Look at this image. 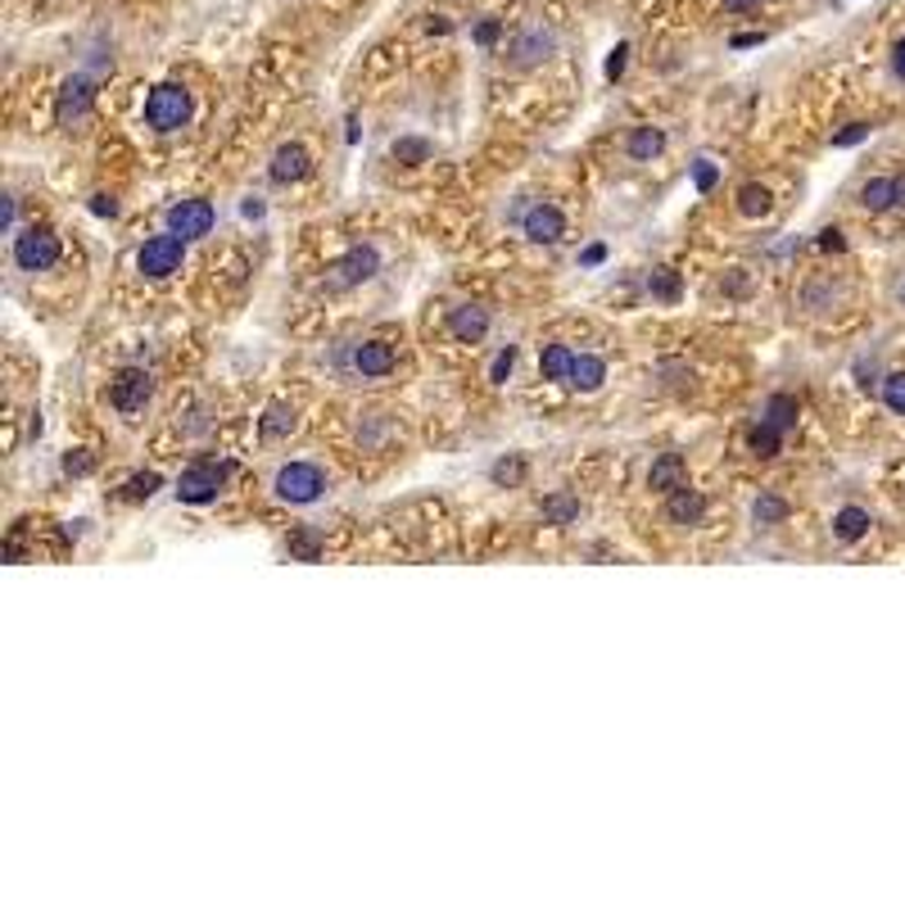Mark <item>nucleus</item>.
I'll list each match as a JSON object with an SVG mask.
<instances>
[{
  "mask_svg": "<svg viewBox=\"0 0 905 905\" xmlns=\"http://www.w3.org/2000/svg\"><path fill=\"white\" fill-rule=\"evenodd\" d=\"M231 462H213V457H204V462H196V466H186L181 471V481H177V498L181 503H190V507H204V503H218V494L227 490V481H231Z\"/></svg>",
  "mask_w": 905,
  "mask_h": 905,
  "instance_id": "1",
  "label": "nucleus"
},
{
  "mask_svg": "<svg viewBox=\"0 0 905 905\" xmlns=\"http://www.w3.org/2000/svg\"><path fill=\"white\" fill-rule=\"evenodd\" d=\"M272 490H276V498H281V503L308 507V503H317V498L326 494V475H322V466H317V462H285V466L276 471Z\"/></svg>",
  "mask_w": 905,
  "mask_h": 905,
  "instance_id": "2",
  "label": "nucleus"
},
{
  "mask_svg": "<svg viewBox=\"0 0 905 905\" xmlns=\"http://www.w3.org/2000/svg\"><path fill=\"white\" fill-rule=\"evenodd\" d=\"M190 91L177 86V82H159L150 95H146V123L155 131H181L190 123Z\"/></svg>",
  "mask_w": 905,
  "mask_h": 905,
  "instance_id": "3",
  "label": "nucleus"
},
{
  "mask_svg": "<svg viewBox=\"0 0 905 905\" xmlns=\"http://www.w3.org/2000/svg\"><path fill=\"white\" fill-rule=\"evenodd\" d=\"M186 235H177V231H168V235H150L146 245L136 250V267H140V276H150V281H168L172 272H181V263H186Z\"/></svg>",
  "mask_w": 905,
  "mask_h": 905,
  "instance_id": "4",
  "label": "nucleus"
},
{
  "mask_svg": "<svg viewBox=\"0 0 905 905\" xmlns=\"http://www.w3.org/2000/svg\"><path fill=\"white\" fill-rule=\"evenodd\" d=\"M14 263L23 272H45L60 263V235L51 227H32L23 235H14Z\"/></svg>",
  "mask_w": 905,
  "mask_h": 905,
  "instance_id": "5",
  "label": "nucleus"
},
{
  "mask_svg": "<svg viewBox=\"0 0 905 905\" xmlns=\"http://www.w3.org/2000/svg\"><path fill=\"white\" fill-rule=\"evenodd\" d=\"M376 272H380V254H376L371 245H358V250H349L345 259H336V263H330L326 291H330V295H340V291H354V285L371 281Z\"/></svg>",
  "mask_w": 905,
  "mask_h": 905,
  "instance_id": "6",
  "label": "nucleus"
},
{
  "mask_svg": "<svg viewBox=\"0 0 905 905\" xmlns=\"http://www.w3.org/2000/svg\"><path fill=\"white\" fill-rule=\"evenodd\" d=\"M150 394H155V376H150L146 367H123V371L109 380V403H114L123 417L140 412V408L150 403Z\"/></svg>",
  "mask_w": 905,
  "mask_h": 905,
  "instance_id": "7",
  "label": "nucleus"
},
{
  "mask_svg": "<svg viewBox=\"0 0 905 905\" xmlns=\"http://www.w3.org/2000/svg\"><path fill=\"white\" fill-rule=\"evenodd\" d=\"M520 235H526V241H535V245H557L561 235H566V218H561V209L535 200L526 213H520Z\"/></svg>",
  "mask_w": 905,
  "mask_h": 905,
  "instance_id": "8",
  "label": "nucleus"
},
{
  "mask_svg": "<svg viewBox=\"0 0 905 905\" xmlns=\"http://www.w3.org/2000/svg\"><path fill=\"white\" fill-rule=\"evenodd\" d=\"M213 222H218V213H213L209 200H181V204L168 209V231L186 235V241H200V235H209Z\"/></svg>",
  "mask_w": 905,
  "mask_h": 905,
  "instance_id": "9",
  "label": "nucleus"
},
{
  "mask_svg": "<svg viewBox=\"0 0 905 905\" xmlns=\"http://www.w3.org/2000/svg\"><path fill=\"white\" fill-rule=\"evenodd\" d=\"M553 45H557V36H553L548 28H539V23H530V28H520V32L512 36V45H507V60H512L516 69H535L539 60H548V55H553Z\"/></svg>",
  "mask_w": 905,
  "mask_h": 905,
  "instance_id": "10",
  "label": "nucleus"
},
{
  "mask_svg": "<svg viewBox=\"0 0 905 905\" xmlns=\"http://www.w3.org/2000/svg\"><path fill=\"white\" fill-rule=\"evenodd\" d=\"M313 172V159H308V150L299 146V140H285V146H276V155H272V164H267V177L276 181V186H295V181H304Z\"/></svg>",
  "mask_w": 905,
  "mask_h": 905,
  "instance_id": "11",
  "label": "nucleus"
},
{
  "mask_svg": "<svg viewBox=\"0 0 905 905\" xmlns=\"http://www.w3.org/2000/svg\"><path fill=\"white\" fill-rule=\"evenodd\" d=\"M91 105H95V86H91V77H69L64 86H60V105H55V118H60V127H73L77 118H86L91 114Z\"/></svg>",
  "mask_w": 905,
  "mask_h": 905,
  "instance_id": "12",
  "label": "nucleus"
},
{
  "mask_svg": "<svg viewBox=\"0 0 905 905\" xmlns=\"http://www.w3.org/2000/svg\"><path fill=\"white\" fill-rule=\"evenodd\" d=\"M449 330L457 345H481L490 336V308L485 304H457L449 313Z\"/></svg>",
  "mask_w": 905,
  "mask_h": 905,
  "instance_id": "13",
  "label": "nucleus"
},
{
  "mask_svg": "<svg viewBox=\"0 0 905 905\" xmlns=\"http://www.w3.org/2000/svg\"><path fill=\"white\" fill-rule=\"evenodd\" d=\"M861 204L870 213H887V209H905V177H874L861 186Z\"/></svg>",
  "mask_w": 905,
  "mask_h": 905,
  "instance_id": "14",
  "label": "nucleus"
},
{
  "mask_svg": "<svg viewBox=\"0 0 905 905\" xmlns=\"http://www.w3.org/2000/svg\"><path fill=\"white\" fill-rule=\"evenodd\" d=\"M354 371L362 380H380V376H390L394 371V349L386 340H362L354 345Z\"/></svg>",
  "mask_w": 905,
  "mask_h": 905,
  "instance_id": "15",
  "label": "nucleus"
},
{
  "mask_svg": "<svg viewBox=\"0 0 905 905\" xmlns=\"http://www.w3.org/2000/svg\"><path fill=\"white\" fill-rule=\"evenodd\" d=\"M648 485L661 490V494L684 490V485H688V462H684V453H661V457L652 462V471H648Z\"/></svg>",
  "mask_w": 905,
  "mask_h": 905,
  "instance_id": "16",
  "label": "nucleus"
},
{
  "mask_svg": "<svg viewBox=\"0 0 905 905\" xmlns=\"http://www.w3.org/2000/svg\"><path fill=\"white\" fill-rule=\"evenodd\" d=\"M665 516L675 520V526H702V516H706V498L697 490H675V494H665Z\"/></svg>",
  "mask_w": 905,
  "mask_h": 905,
  "instance_id": "17",
  "label": "nucleus"
},
{
  "mask_svg": "<svg viewBox=\"0 0 905 905\" xmlns=\"http://www.w3.org/2000/svg\"><path fill=\"white\" fill-rule=\"evenodd\" d=\"M602 380H607V362L593 358V354H580L576 367H570V380H566V386H570V390H580V394H593V390H602Z\"/></svg>",
  "mask_w": 905,
  "mask_h": 905,
  "instance_id": "18",
  "label": "nucleus"
},
{
  "mask_svg": "<svg viewBox=\"0 0 905 905\" xmlns=\"http://www.w3.org/2000/svg\"><path fill=\"white\" fill-rule=\"evenodd\" d=\"M870 512L865 507H842L838 516H833V539H842V544H855V539H865L870 535Z\"/></svg>",
  "mask_w": 905,
  "mask_h": 905,
  "instance_id": "19",
  "label": "nucleus"
},
{
  "mask_svg": "<svg viewBox=\"0 0 905 905\" xmlns=\"http://www.w3.org/2000/svg\"><path fill=\"white\" fill-rule=\"evenodd\" d=\"M625 150H630V159L652 164V159L665 150V131H661V127H634L630 140H625Z\"/></svg>",
  "mask_w": 905,
  "mask_h": 905,
  "instance_id": "20",
  "label": "nucleus"
},
{
  "mask_svg": "<svg viewBox=\"0 0 905 905\" xmlns=\"http://www.w3.org/2000/svg\"><path fill=\"white\" fill-rule=\"evenodd\" d=\"M576 349H566V345H548L544 354H539V371H544V380H570V367H576Z\"/></svg>",
  "mask_w": 905,
  "mask_h": 905,
  "instance_id": "21",
  "label": "nucleus"
},
{
  "mask_svg": "<svg viewBox=\"0 0 905 905\" xmlns=\"http://www.w3.org/2000/svg\"><path fill=\"white\" fill-rule=\"evenodd\" d=\"M299 425V412L291 408V403H272L267 408V417L259 421V431H263V440H285Z\"/></svg>",
  "mask_w": 905,
  "mask_h": 905,
  "instance_id": "22",
  "label": "nucleus"
},
{
  "mask_svg": "<svg viewBox=\"0 0 905 905\" xmlns=\"http://www.w3.org/2000/svg\"><path fill=\"white\" fill-rule=\"evenodd\" d=\"M747 449H751V457H779V449H783V431H779V425H770L766 417H760V425H751V431H747Z\"/></svg>",
  "mask_w": 905,
  "mask_h": 905,
  "instance_id": "23",
  "label": "nucleus"
},
{
  "mask_svg": "<svg viewBox=\"0 0 905 905\" xmlns=\"http://www.w3.org/2000/svg\"><path fill=\"white\" fill-rule=\"evenodd\" d=\"M648 291H652V299H661V304H675L680 299V272L675 267H652L648 272Z\"/></svg>",
  "mask_w": 905,
  "mask_h": 905,
  "instance_id": "24",
  "label": "nucleus"
},
{
  "mask_svg": "<svg viewBox=\"0 0 905 905\" xmlns=\"http://www.w3.org/2000/svg\"><path fill=\"white\" fill-rule=\"evenodd\" d=\"M544 520H548V526H576V520H580V498H570V494L544 498Z\"/></svg>",
  "mask_w": 905,
  "mask_h": 905,
  "instance_id": "25",
  "label": "nucleus"
},
{
  "mask_svg": "<svg viewBox=\"0 0 905 905\" xmlns=\"http://www.w3.org/2000/svg\"><path fill=\"white\" fill-rule=\"evenodd\" d=\"M797 417H801V403H797L792 394H770V399H766V421L779 425V431H792Z\"/></svg>",
  "mask_w": 905,
  "mask_h": 905,
  "instance_id": "26",
  "label": "nucleus"
},
{
  "mask_svg": "<svg viewBox=\"0 0 905 905\" xmlns=\"http://www.w3.org/2000/svg\"><path fill=\"white\" fill-rule=\"evenodd\" d=\"M770 190L766 186H756V181H747L743 190H738V213H747V218H766L770 213Z\"/></svg>",
  "mask_w": 905,
  "mask_h": 905,
  "instance_id": "27",
  "label": "nucleus"
},
{
  "mask_svg": "<svg viewBox=\"0 0 905 905\" xmlns=\"http://www.w3.org/2000/svg\"><path fill=\"white\" fill-rule=\"evenodd\" d=\"M164 490V475L159 471H140V475H131V481L123 485V498L127 503H146V498H155Z\"/></svg>",
  "mask_w": 905,
  "mask_h": 905,
  "instance_id": "28",
  "label": "nucleus"
},
{
  "mask_svg": "<svg viewBox=\"0 0 905 905\" xmlns=\"http://www.w3.org/2000/svg\"><path fill=\"white\" fill-rule=\"evenodd\" d=\"M751 516H756V526H783L788 520V503L779 494H760L751 503Z\"/></svg>",
  "mask_w": 905,
  "mask_h": 905,
  "instance_id": "29",
  "label": "nucleus"
},
{
  "mask_svg": "<svg viewBox=\"0 0 905 905\" xmlns=\"http://www.w3.org/2000/svg\"><path fill=\"white\" fill-rule=\"evenodd\" d=\"M285 548H291L295 561H322V535L317 530H295L291 539H285Z\"/></svg>",
  "mask_w": 905,
  "mask_h": 905,
  "instance_id": "30",
  "label": "nucleus"
},
{
  "mask_svg": "<svg viewBox=\"0 0 905 905\" xmlns=\"http://www.w3.org/2000/svg\"><path fill=\"white\" fill-rule=\"evenodd\" d=\"M390 155H394L399 164L417 168V164L431 159V146H425V140H417V136H403V140H394V146H390Z\"/></svg>",
  "mask_w": 905,
  "mask_h": 905,
  "instance_id": "31",
  "label": "nucleus"
},
{
  "mask_svg": "<svg viewBox=\"0 0 905 905\" xmlns=\"http://www.w3.org/2000/svg\"><path fill=\"white\" fill-rule=\"evenodd\" d=\"M490 475H494V485H507V490H512V485L526 481V457H516V453H512V457L494 462V471H490Z\"/></svg>",
  "mask_w": 905,
  "mask_h": 905,
  "instance_id": "32",
  "label": "nucleus"
},
{
  "mask_svg": "<svg viewBox=\"0 0 905 905\" xmlns=\"http://www.w3.org/2000/svg\"><path fill=\"white\" fill-rule=\"evenodd\" d=\"M883 403H887V412L905 417V371L883 376Z\"/></svg>",
  "mask_w": 905,
  "mask_h": 905,
  "instance_id": "33",
  "label": "nucleus"
},
{
  "mask_svg": "<svg viewBox=\"0 0 905 905\" xmlns=\"http://www.w3.org/2000/svg\"><path fill=\"white\" fill-rule=\"evenodd\" d=\"M870 131H874L870 123H846L842 131H833V146H838V150H846V146H861V140H865Z\"/></svg>",
  "mask_w": 905,
  "mask_h": 905,
  "instance_id": "34",
  "label": "nucleus"
},
{
  "mask_svg": "<svg viewBox=\"0 0 905 905\" xmlns=\"http://www.w3.org/2000/svg\"><path fill=\"white\" fill-rule=\"evenodd\" d=\"M716 181H720V168L711 164V159H697V164H693V186L702 190V196H706V190H716Z\"/></svg>",
  "mask_w": 905,
  "mask_h": 905,
  "instance_id": "35",
  "label": "nucleus"
},
{
  "mask_svg": "<svg viewBox=\"0 0 905 905\" xmlns=\"http://www.w3.org/2000/svg\"><path fill=\"white\" fill-rule=\"evenodd\" d=\"M512 367H516V345H507V349L494 358V367H490V380H494V386H503V380L512 376Z\"/></svg>",
  "mask_w": 905,
  "mask_h": 905,
  "instance_id": "36",
  "label": "nucleus"
},
{
  "mask_svg": "<svg viewBox=\"0 0 905 905\" xmlns=\"http://www.w3.org/2000/svg\"><path fill=\"white\" fill-rule=\"evenodd\" d=\"M64 471H69V475H91V471H95V457H91L86 449H73V453L64 457Z\"/></svg>",
  "mask_w": 905,
  "mask_h": 905,
  "instance_id": "37",
  "label": "nucleus"
},
{
  "mask_svg": "<svg viewBox=\"0 0 905 905\" xmlns=\"http://www.w3.org/2000/svg\"><path fill=\"white\" fill-rule=\"evenodd\" d=\"M625 60H630V45L621 41V45H615V51L607 55V77H611V82H615V77H621V73H625Z\"/></svg>",
  "mask_w": 905,
  "mask_h": 905,
  "instance_id": "38",
  "label": "nucleus"
},
{
  "mask_svg": "<svg viewBox=\"0 0 905 905\" xmlns=\"http://www.w3.org/2000/svg\"><path fill=\"white\" fill-rule=\"evenodd\" d=\"M91 213H95V218H118V200L101 190V196H91Z\"/></svg>",
  "mask_w": 905,
  "mask_h": 905,
  "instance_id": "39",
  "label": "nucleus"
},
{
  "mask_svg": "<svg viewBox=\"0 0 905 905\" xmlns=\"http://www.w3.org/2000/svg\"><path fill=\"white\" fill-rule=\"evenodd\" d=\"M498 36H503V23H498V19H485L481 28H475V41H481V45H494Z\"/></svg>",
  "mask_w": 905,
  "mask_h": 905,
  "instance_id": "40",
  "label": "nucleus"
},
{
  "mask_svg": "<svg viewBox=\"0 0 905 905\" xmlns=\"http://www.w3.org/2000/svg\"><path fill=\"white\" fill-rule=\"evenodd\" d=\"M760 41H766V32H738V36H729L734 51H751V45H760Z\"/></svg>",
  "mask_w": 905,
  "mask_h": 905,
  "instance_id": "41",
  "label": "nucleus"
},
{
  "mask_svg": "<svg viewBox=\"0 0 905 905\" xmlns=\"http://www.w3.org/2000/svg\"><path fill=\"white\" fill-rule=\"evenodd\" d=\"M846 241H842V231L838 227H829V231H820V250H842Z\"/></svg>",
  "mask_w": 905,
  "mask_h": 905,
  "instance_id": "42",
  "label": "nucleus"
},
{
  "mask_svg": "<svg viewBox=\"0 0 905 905\" xmlns=\"http://www.w3.org/2000/svg\"><path fill=\"white\" fill-rule=\"evenodd\" d=\"M725 291H729V295H747V272H743V267H734V276L725 281Z\"/></svg>",
  "mask_w": 905,
  "mask_h": 905,
  "instance_id": "43",
  "label": "nucleus"
},
{
  "mask_svg": "<svg viewBox=\"0 0 905 905\" xmlns=\"http://www.w3.org/2000/svg\"><path fill=\"white\" fill-rule=\"evenodd\" d=\"M241 213H245V218H263V213H267V204H263L259 196H250V200L241 204Z\"/></svg>",
  "mask_w": 905,
  "mask_h": 905,
  "instance_id": "44",
  "label": "nucleus"
},
{
  "mask_svg": "<svg viewBox=\"0 0 905 905\" xmlns=\"http://www.w3.org/2000/svg\"><path fill=\"white\" fill-rule=\"evenodd\" d=\"M602 259H607V250H602V245H589V250L580 254V263H585V267H598Z\"/></svg>",
  "mask_w": 905,
  "mask_h": 905,
  "instance_id": "45",
  "label": "nucleus"
},
{
  "mask_svg": "<svg viewBox=\"0 0 905 905\" xmlns=\"http://www.w3.org/2000/svg\"><path fill=\"white\" fill-rule=\"evenodd\" d=\"M760 6V0H725V10H734V14H751Z\"/></svg>",
  "mask_w": 905,
  "mask_h": 905,
  "instance_id": "46",
  "label": "nucleus"
},
{
  "mask_svg": "<svg viewBox=\"0 0 905 905\" xmlns=\"http://www.w3.org/2000/svg\"><path fill=\"white\" fill-rule=\"evenodd\" d=\"M0 204H6V231H14V218H19V204H14V196H6Z\"/></svg>",
  "mask_w": 905,
  "mask_h": 905,
  "instance_id": "47",
  "label": "nucleus"
},
{
  "mask_svg": "<svg viewBox=\"0 0 905 905\" xmlns=\"http://www.w3.org/2000/svg\"><path fill=\"white\" fill-rule=\"evenodd\" d=\"M892 69H896V77L905 82V41L896 45V55H892Z\"/></svg>",
  "mask_w": 905,
  "mask_h": 905,
  "instance_id": "48",
  "label": "nucleus"
},
{
  "mask_svg": "<svg viewBox=\"0 0 905 905\" xmlns=\"http://www.w3.org/2000/svg\"><path fill=\"white\" fill-rule=\"evenodd\" d=\"M345 140H349V146H358V118H349V127H345Z\"/></svg>",
  "mask_w": 905,
  "mask_h": 905,
  "instance_id": "49",
  "label": "nucleus"
}]
</instances>
